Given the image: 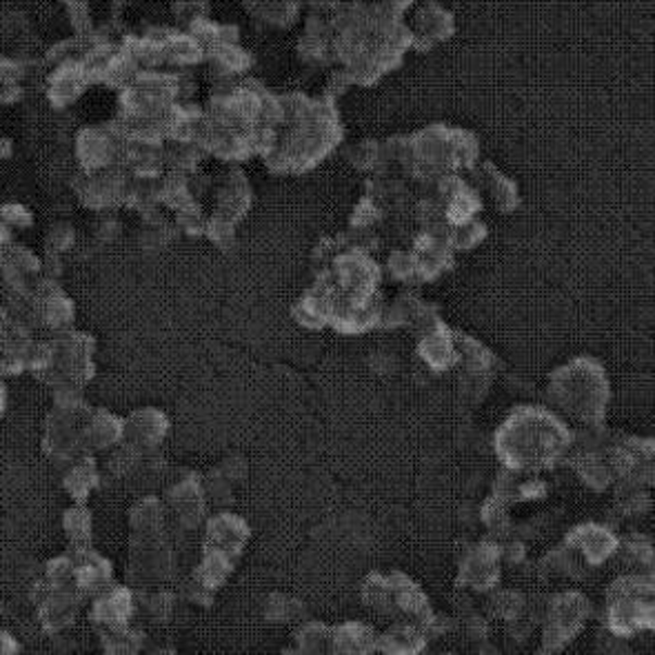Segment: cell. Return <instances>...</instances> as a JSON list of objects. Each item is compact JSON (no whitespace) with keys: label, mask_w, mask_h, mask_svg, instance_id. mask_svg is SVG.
Listing matches in <instances>:
<instances>
[{"label":"cell","mask_w":655,"mask_h":655,"mask_svg":"<svg viewBox=\"0 0 655 655\" xmlns=\"http://www.w3.org/2000/svg\"><path fill=\"white\" fill-rule=\"evenodd\" d=\"M571 444L567 427L542 410L525 407L495 436V451L514 469H542L556 463Z\"/></svg>","instance_id":"6da1fadb"},{"label":"cell","mask_w":655,"mask_h":655,"mask_svg":"<svg viewBox=\"0 0 655 655\" xmlns=\"http://www.w3.org/2000/svg\"><path fill=\"white\" fill-rule=\"evenodd\" d=\"M549 391L567 414L578 420L595 423L602 418V410L607 407L609 385L604 369L589 358L574 361L571 365L556 371L551 378Z\"/></svg>","instance_id":"7a4b0ae2"},{"label":"cell","mask_w":655,"mask_h":655,"mask_svg":"<svg viewBox=\"0 0 655 655\" xmlns=\"http://www.w3.org/2000/svg\"><path fill=\"white\" fill-rule=\"evenodd\" d=\"M609 620L612 631L631 635L644 627H653V587L651 580L625 578L609 591Z\"/></svg>","instance_id":"3957f363"},{"label":"cell","mask_w":655,"mask_h":655,"mask_svg":"<svg viewBox=\"0 0 655 655\" xmlns=\"http://www.w3.org/2000/svg\"><path fill=\"white\" fill-rule=\"evenodd\" d=\"M414 25L407 29L410 32V45L414 42L420 49H429L440 40H446L449 34L453 32V18L449 12L438 8L436 3L423 5L416 16Z\"/></svg>","instance_id":"277c9868"},{"label":"cell","mask_w":655,"mask_h":655,"mask_svg":"<svg viewBox=\"0 0 655 655\" xmlns=\"http://www.w3.org/2000/svg\"><path fill=\"white\" fill-rule=\"evenodd\" d=\"M589 612V602L580 595H563L551 609V631L546 633L544 642H567L578 629L582 627V620Z\"/></svg>","instance_id":"5b68a950"},{"label":"cell","mask_w":655,"mask_h":655,"mask_svg":"<svg viewBox=\"0 0 655 655\" xmlns=\"http://www.w3.org/2000/svg\"><path fill=\"white\" fill-rule=\"evenodd\" d=\"M567 544L580 549L589 563L597 565L604 558L612 556L614 549L618 546V540L609 531H604L602 527L584 525V527L574 529V536L567 540Z\"/></svg>","instance_id":"8992f818"},{"label":"cell","mask_w":655,"mask_h":655,"mask_svg":"<svg viewBox=\"0 0 655 655\" xmlns=\"http://www.w3.org/2000/svg\"><path fill=\"white\" fill-rule=\"evenodd\" d=\"M300 8L302 0H247V10L276 27H289L298 18Z\"/></svg>","instance_id":"52a82bcc"},{"label":"cell","mask_w":655,"mask_h":655,"mask_svg":"<svg viewBox=\"0 0 655 655\" xmlns=\"http://www.w3.org/2000/svg\"><path fill=\"white\" fill-rule=\"evenodd\" d=\"M129 612H131V597H129V593L127 591H112V593H108L103 600H100L96 604L93 616L100 622H103V625H108V627L114 629L116 625H121L123 620H127Z\"/></svg>","instance_id":"ba28073f"},{"label":"cell","mask_w":655,"mask_h":655,"mask_svg":"<svg viewBox=\"0 0 655 655\" xmlns=\"http://www.w3.org/2000/svg\"><path fill=\"white\" fill-rule=\"evenodd\" d=\"M65 531L70 536V540L78 546L87 544L91 538V514L83 507H74L65 514Z\"/></svg>","instance_id":"9c48e42d"},{"label":"cell","mask_w":655,"mask_h":655,"mask_svg":"<svg viewBox=\"0 0 655 655\" xmlns=\"http://www.w3.org/2000/svg\"><path fill=\"white\" fill-rule=\"evenodd\" d=\"M96 478H98V476H96L93 467L89 469V467L78 465V467H74V469L67 474L65 484H67V491H70L72 495H76V500H85V495L93 489Z\"/></svg>","instance_id":"30bf717a"},{"label":"cell","mask_w":655,"mask_h":655,"mask_svg":"<svg viewBox=\"0 0 655 655\" xmlns=\"http://www.w3.org/2000/svg\"><path fill=\"white\" fill-rule=\"evenodd\" d=\"M371 3H378L380 8H387L389 12H400V10L410 8L414 0H371Z\"/></svg>","instance_id":"8fae6325"},{"label":"cell","mask_w":655,"mask_h":655,"mask_svg":"<svg viewBox=\"0 0 655 655\" xmlns=\"http://www.w3.org/2000/svg\"><path fill=\"white\" fill-rule=\"evenodd\" d=\"M21 646L14 642V638L8 631H0V653H14Z\"/></svg>","instance_id":"7c38bea8"}]
</instances>
